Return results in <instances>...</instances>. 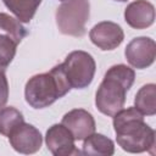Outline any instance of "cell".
Returning <instances> with one entry per match:
<instances>
[{
    "instance_id": "1",
    "label": "cell",
    "mask_w": 156,
    "mask_h": 156,
    "mask_svg": "<svg viewBox=\"0 0 156 156\" xmlns=\"http://www.w3.org/2000/svg\"><path fill=\"white\" fill-rule=\"evenodd\" d=\"M113 129L117 144L127 152L154 154L155 130L144 122L143 115L135 107L119 110L113 116Z\"/></svg>"
},
{
    "instance_id": "2",
    "label": "cell",
    "mask_w": 156,
    "mask_h": 156,
    "mask_svg": "<svg viewBox=\"0 0 156 156\" xmlns=\"http://www.w3.org/2000/svg\"><path fill=\"white\" fill-rule=\"evenodd\" d=\"M135 72L126 65H115L107 69L95 94L96 108L108 117H113L123 108L126 94L132 88Z\"/></svg>"
},
{
    "instance_id": "3",
    "label": "cell",
    "mask_w": 156,
    "mask_h": 156,
    "mask_svg": "<svg viewBox=\"0 0 156 156\" xmlns=\"http://www.w3.org/2000/svg\"><path fill=\"white\" fill-rule=\"evenodd\" d=\"M71 90L62 63L51 68L48 73L35 74L28 79L24 87V98L33 108H45Z\"/></svg>"
},
{
    "instance_id": "4",
    "label": "cell",
    "mask_w": 156,
    "mask_h": 156,
    "mask_svg": "<svg viewBox=\"0 0 156 156\" xmlns=\"http://www.w3.org/2000/svg\"><path fill=\"white\" fill-rule=\"evenodd\" d=\"M89 15V0H65L56 10L57 28L65 35L83 37Z\"/></svg>"
},
{
    "instance_id": "5",
    "label": "cell",
    "mask_w": 156,
    "mask_h": 156,
    "mask_svg": "<svg viewBox=\"0 0 156 156\" xmlns=\"http://www.w3.org/2000/svg\"><path fill=\"white\" fill-rule=\"evenodd\" d=\"M62 67L71 88L74 89H84L90 85L96 71L95 60L90 54L83 50L69 52Z\"/></svg>"
},
{
    "instance_id": "6",
    "label": "cell",
    "mask_w": 156,
    "mask_h": 156,
    "mask_svg": "<svg viewBox=\"0 0 156 156\" xmlns=\"http://www.w3.org/2000/svg\"><path fill=\"white\" fill-rule=\"evenodd\" d=\"M126 58L130 66L138 69L151 66L156 58L155 40L149 37H138L128 43L124 50Z\"/></svg>"
},
{
    "instance_id": "7",
    "label": "cell",
    "mask_w": 156,
    "mask_h": 156,
    "mask_svg": "<svg viewBox=\"0 0 156 156\" xmlns=\"http://www.w3.org/2000/svg\"><path fill=\"white\" fill-rule=\"evenodd\" d=\"M9 141L15 151L30 155L40 150L43 136L34 126L23 122L9 134Z\"/></svg>"
},
{
    "instance_id": "8",
    "label": "cell",
    "mask_w": 156,
    "mask_h": 156,
    "mask_svg": "<svg viewBox=\"0 0 156 156\" xmlns=\"http://www.w3.org/2000/svg\"><path fill=\"white\" fill-rule=\"evenodd\" d=\"M89 38L91 43L99 49L113 50L122 44L124 33L119 24L111 21H102L90 29Z\"/></svg>"
},
{
    "instance_id": "9",
    "label": "cell",
    "mask_w": 156,
    "mask_h": 156,
    "mask_svg": "<svg viewBox=\"0 0 156 156\" xmlns=\"http://www.w3.org/2000/svg\"><path fill=\"white\" fill-rule=\"evenodd\" d=\"M45 143L48 150L54 156H71L79 154L74 145V138L72 133L61 123L52 124L45 134Z\"/></svg>"
},
{
    "instance_id": "10",
    "label": "cell",
    "mask_w": 156,
    "mask_h": 156,
    "mask_svg": "<svg viewBox=\"0 0 156 156\" xmlns=\"http://www.w3.org/2000/svg\"><path fill=\"white\" fill-rule=\"evenodd\" d=\"M73 135L74 140H84L95 133V119L90 112L83 108H74L62 117L61 122Z\"/></svg>"
},
{
    "instance_id": "11",
    "label": "cell",
    "mask_w": 156,
    "mask_h": 156,
    "mask_svg": "<svg viewBox=\"0 0 156 156\" xmlns=\"http://www.w3.org/2000/svg\"><path fill=\"white\" fill-rule=\"evenodd\" d=\"M124 21L134 29H145L155 21V7L146 0H135L126 7Z\"/></svg>"
},
{
    "instance_id": "12",
    "label": "cell",
    "mask_w": 156,
    "mask_h": 156,
    "mask_svg": "<svg viewBox=\"0 0 156 156\" xmlns=\"http://www.w3.org/2000/svg\"><path fill=\"white\" fill-rule=\"evenodd\" d=\"M83 154L96 156H111L115 154V144L110 138L105 136L104 134L93 133L84 139Z\"/></svg>"
},
{
    "instance_id": "13",
    "label": "cell",
    "mask_w": 156,
    "mask_h": 156,
    "mask_svg": "<svg viewBox=\"0 0 156 156\" xmlns=\"http://www.w3.org/2000/svg\"><path fill=\"white\" fill-rule=\"evenodd\" d=\"M134 107L144 116H154L156 113V85L149 83L143 85L134 99Z\"/></svg>"
},
{
    "instance_id": "14",
    "label": "cell",
    "mask_w": 156,
    "mask_h": 156,
    "mask_svg": "<svg viewBox=\"0 0 156 156\" xmlns=\"http://www.w3.org/2000/svg\"><path fill=\"white\" fill-rule=\"evenodd\" d=\"M2 2L20 22L28 23L34 17L41 0H2Z\"/></svg>"
},
{
    "instance_id": "15",
    "label": "cell",
    "mask_w": 156,
    "mask_h": 156,
    "mask_svg": "<svg viewBox=\"0 0 156 156\" xmlns=\"http://www.w3.org/2000/svg\"><path fill=\"white\" fill-rule=\"evenodd\" d=\"M0 34L7 35L17 44H20L22 39L27 35V30L17 18H13L7 13L0 12Z\"/></svg>"
},
{
    "instance_id": "16",
    "label": "cell",
    "mask_w": 156,
    "mask_h": 156,
    "mask_svg": "<svg viewBox=\"0 0 156 156\" xmlns=\"http://www.w3.org/2000/svg\"><path fill=\"white\" fill-rule=\"evenodd\" d=\"M24 122L23 115L15 107H2L0 108V134L9 136V134L21 123Z\"/></svg>"
},
{
    "instance_id": "17",
    "label": "cell",
    "mask_w": 156,
    "mask_h": 156,
    "mask_svg": "<svg viewBox=\"0 0 156 156\" xmlns=\"http://www.w3.org/2000/svg\"><path fill=\"white\" fill-rule=\"evenodd\" d=\"M17 43L10 37L0 34V66L7 67L16 55Z\"/></svg>"
},
{
    "instance_id": "18",
    "label": "cell",
    "mask_w": 156,
    "mask_h": 156,
    "mask_svg": "<svg viewBox=\"0 0 156 156\" xmlns=\"http://www.w3.org/2000/svg\"><path fill=\"white\" fill-rule=\"evenodd\" d=\"M5 67L0 66V108H2L9 99V82L4 71Z\"/></svg>"
},
{
    "instance_id": "19",
    "label": "cell",
    "mask_w": 156,
    "mask_h": 156,
    "mask_svg": "<svg viewBox=\"0 0 156 156\" xmlns=\"http://www.w3.org/2000/svg\"><path fill=\"white\" fill-rule=\"evenodd\" d=\"M116 1H119V2H126L127 0H116Z\"/></svg>"
},
{
    "instance_id": "20",
    "label": "cell",
    "mask_w": 156,
    "mask_h": 156,
    "mask_svg": "<svg viewBox=\"0 0 156 156\" xmlns=\"http://www.w3.org/2000/svg\"><path fill=\"white\" fill-rule=\"evenodd\" d=\"M60 1H65V0H60Z\"/></svg>"
}]
</instances>
